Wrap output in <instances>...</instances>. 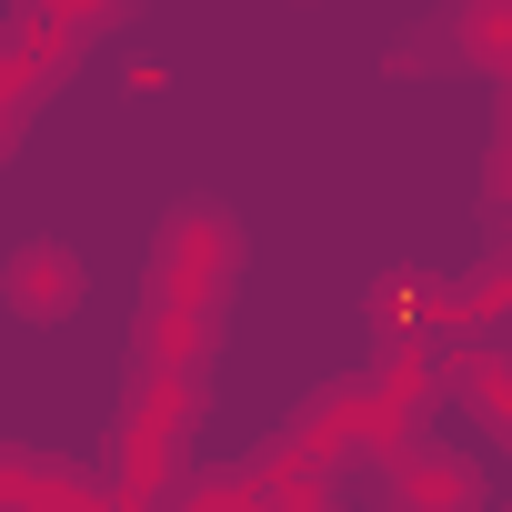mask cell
I'll return each instance as SVG.
<instances>
[{
    "label": "cell",
    "mask_w": 512,
    "mask_h": 512,
    "mask_svg": "<svg viewBox=\"0 0 512 512\" xmlns=\"http://www.w3.org/2000/svg\"><path fill=\"white\" fill-rule=\"evenodd\" d=\"M392 502H402V512H472L482 492H472V482H462L452 462H402V482H392Z\"/></svg>",
    "instance_id": "1"
}]
</instances>
